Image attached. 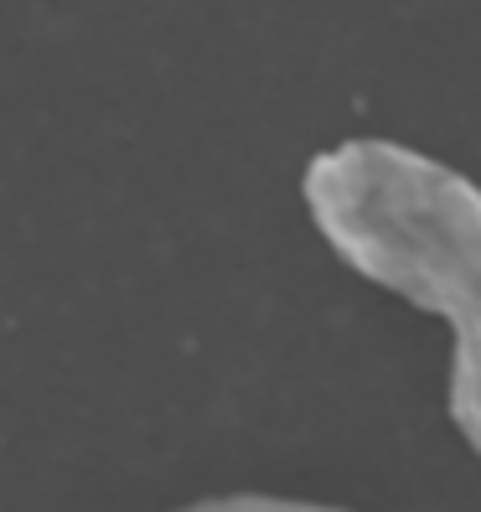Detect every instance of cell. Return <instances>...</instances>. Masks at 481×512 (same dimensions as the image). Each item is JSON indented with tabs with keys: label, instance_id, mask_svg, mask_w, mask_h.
Masks as SVG:
<instances>
[{
	"label": "cell",
	"instance_id": "1",
	"mask_svg": "<svg viewBox=\"0 0 481 512\" xmlns=\"http://www.w3.org/2000/svg\"><path fill=\"white\" fill-rule=\"evenodd\" d=\"M300 202L352 275L445 321L450 425L481 456V182L409 140L352 135L306 161Z\"/></svg>",
	"mask_w": 481,
	"mask_h": 512
},
{
	"label": "cell",
	"instance_id": "2",
	"mask_svg": "<svg viewBox=\"0 0 481 512\" xmlns=\"http://www.w3.org/2000/svg\"><path fill=\"white\" fill-rule=\"evenodd\" d=\"M171 512H352V507L316 502V497H280V492H223V497H197Z\"/></svg>",
	"mask_w": 481,
	"mask_h": 512
}]
</instances>
